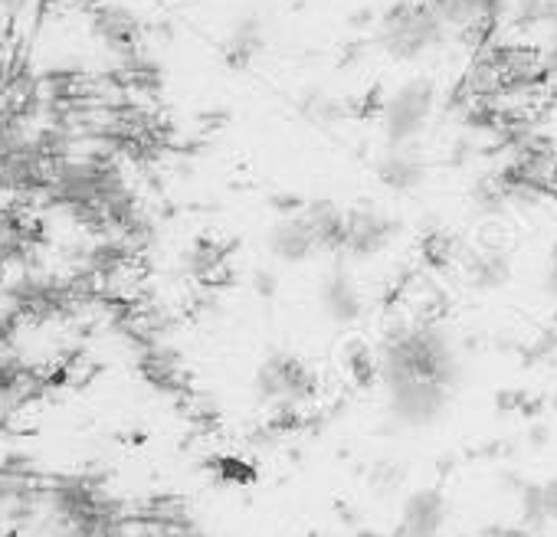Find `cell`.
I'll use <instances>...</instances> for the list:
<instances>
[{"mask_svg": "<svg viewBox=\"0 0 557 537\" xmlns=\"http://www.w3.org/2000/svg\"><path fill=\"white\" fill-rule=\"evenodd\" d=\"M550 289L557 292V259H554V265H550Z\"/></svg>", "mask_w": 557, "mask_h": 537, "instance_id": "obj_11", "label": "cell"}, {"mask_svg": "<svg viewBox=\"0 0 557 537\" xmlns=\"http://www.w3.org/2000/svg\"><path fill=\"white\" fill-rule=\"evenodd\" d=\"M430 4L443 14V21L456 30V34H472V30H485L508 0H430Z\"/></svg>", "mask_w": 557, "mask_h": 537, "instance_id": "obj_9", "label": "cell"}, {"mask_svg": "<svg viewBox=\"0 0 557 537\" xmlns=\"http://www.w3.org/2000/svg\"><path fill=\"white\" fill-rule=\"evenodd\" d=\"M374 174L384 187L397 190V193H410L423 184L426 167L420 164V158L413 154V148H391L384 145V151L374 161Z\"/></svg>", "mask_w": 557, "mask_h": 537, "instance_id": "obj_8", "label": "cell"}, {"mask_svg": "<svg viewBox=\"0 0 557 537\" xmlns=\"http://www.w3.org/2000/svg\"><path fill=\"white\" fill-rule=\"evenodd\" d=\"M319 302H322V312L338 322V325H355L361 322L364 309H368V299H364V289L361 283L355 279V273L348 268V262H335L325 279H322V292H319Z\"/></svg>", "mask_w": 557, "mask_h": 537, "instance_id": "obj_7", "label": "cell"}, {"mask_svg": "<svg viewBox=\"0 0 557 537\" xmlns=\"http://www.w3.org/2000/svg\"><path fill=\"white\" fill-rule=\"evenodd\" d=\"M377 377L397 416H436L459 377L453 335L436 319L397 322L377 348Z\"/></svg>", "mask_w": 557, "mask_h": 537, "instance_id": "obj_1", "label": "cell"}, {"mask_svg": "<svg viewBox=\"0 0 557 537\" xmlns=\"http://www.w3.org/2000/svg\"><path fill=\"white\" fill-rule=\"evenodd\" d=\"M400 236V220L374 203H348V229L342 262H368L384 255Z\"/></svg>", "mask_w": 557, "mask_h": 537, "instance_id": "obj_5", "label": "cell"}, {"mask_svg": "<svg viewBox=\"0 0 557 537\" xmlns=\"http://www.w3.org/2000/svg\"><path fill=\"white\" fill-rule=\"evenodd\" d=\"M440 105V92L433 86V79H407L397 89L387 92V99L381 102V135L384 145L391 148H413L417 138L426 135L433 115Z\"/></svg>", "mask_w": 557, "mask_h": 537, "instance_id": "obj_4", "label": "cell"}, {"mask_svg": "<svg viewBox=\"0 0 557 537\" xmlns=\"http://www.w3.org/2000/svg\"><path fill=\"white\" fill-rule=\"evenodd\" d=\"M262 47V34H259V27L256 24H243V27H236L233 30V57H239V60H249L256 50Z\"/></svg>", "mask_w": 557, "mask_h": 537, "instance_id": "obj_10", "label": "cell"}, {"mask_svg": "<svg viewBox=\"0 0 557 537\" xmlns=\"http://www.w3.org/2000/svg\"><path fill=\"white\" fill-rule=\"evenodd\" d=\"M256 390L272 407H296L312 394V374L299 358L272 354L256 374Z\"/></svg>", "mask_w": 557, "mask_h": 537, "instance_id": "obj_6", "label": "cell"}, {"mask_svg": "<svg viewBox=\"0 0 557 537\" xmlns=\"http://www.w3.org/2000/svg\"><path fill=\"white\" fill-rule=\"evenodd\" d=\"M348 207L335 200H309L278 213L265 229V252L278 265H306L312 259L342 262Z\"/></svg>", "mask_w": 557, "mask_h": 537, "instance_id": "obj_2", "label": "cell"}, {"mask_svg": "<svg viewBox=\"0 0 557 537\" xmlns=\"http://www.w3.org/2000/svg\"><path fill=\"white\" fill-rule=\"evenodd\" d=\"M456 30L430 0H394L374 24V47L394 63L430 60Z\"/></svg>", "mask_w": 557, "mask_h": 537, "instance_id": "obj_3", "label": "cell"}]
</instances>
